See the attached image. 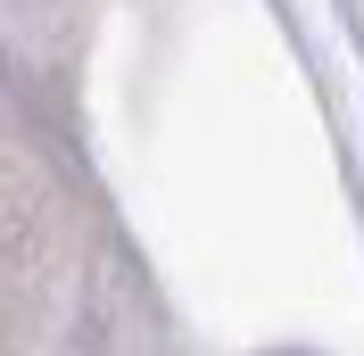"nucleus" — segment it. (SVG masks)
Returning a JSON list of instances; mask_svg holds the SVG:
<instances>
[]
</instances>
